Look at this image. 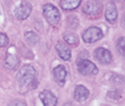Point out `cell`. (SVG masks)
Here are the masks:
<instances>
[{
	"label": "cell",
	"mask_w": 125,
	"mask_h": 106,
	"mask_svg": "<svg viewBox=\"0 0 125 106\" xmlns=\"http://www.w3.org/2000/svg\"><path fill=\"white\" fill-rule=\"evenodd\" d=\"M56 52H57L58 56L64 60H69L70 57H72V52H70V48L62 42H58L56 45Z\"/></svg>",
	"instance_id": "cell-9"
},
{
	"label": "cell",
	"mask_w": 125,
	"mask_h": 106,
	"mask_svg": "<svg viewBox=\"0 0 125 106\" xmlns=\"http://www.w3.org/2000/svg\"><path fill=\"white\" fill-rule=\"evenodd\" d=\"M64 106H73V104L72 103H66V104H64Z\"/></svg>",
	"instance_id": "cell-20"
},
{
	"label": "cell",
	"mask_w": 125,
	"mask_h": 106,
	"mask_svg": "<svg viewBox=\"0 0 125 106\" xmlns=\"http://www.w3.org/2000/svg\"><path fill=\"white\" fill-rule=\"evenodd\" d=\"M95 58L102 64H109L112 63V54L111 52L103 47H99L95 50Z\"/></svg>",
	"instance_id": "cell-7"
},
{
	"label": "cell",
	"mask_w": 125,
	"mask_h": 106,
	"mask_svg": "<svg viewBox=\"0 0 125 106\" xmlns=\"http://www.w3.org/2000/svg\"><path fill=\"white\" fill-rule=\"evenodd\" d=\"M102 38H103V31L98 27H91L84 31L83 34V40L85 42H88V44L98 42Z\"/></svg>",
	"instance_id": "cell-4"
},
{
	"label": "cell",
	"mask_w": 125,
	"mask_h": 106,
	"mask_svg": "<svg viewBox=\"0 0 125 106\" xmlns=\"http://www.w3.org/2000/svg\"><path fill=\"white\" fill-rule=\"evenodd\" d=\"M77 68L78 72L81 73L82 75L85 76H91V75H96L98 69L95 66L94 63L87 59H79L77 62Z\"/></svg>",
	"instance_id": "cell-3"
},
{
	"label": "cell",
	"mask_w": 125,
	"mask_h": 106,
	"mask_svg": "<svg viewBox=\"0 0 125 106\" xmlns=\"http://www.w3.org/2000/svg\"><path fill=\"white\" fill-rule=\"evenodd\" d=\"M35 77H36L35 68L32 66H30V65H25L19 70L18 75H17V80H18V84L21 87L32 88V87H36V85H34V83L36 82Z\"/></svg>",
	"instance_id": "cell-1"
},
{
	"label": "cell",
	"mask_w": 125,
	"mask_h": 106,
	"mask_svg": "<svg viewBox=\"0 0 125 106\" xmlns=\"http://www.w3.org/2000/svg\"><path fill=\"white\" fill-rule=\"evenodd\" d=\"M9 44V39H8L7 35L0 32V47H6Z\"/></svg>",
	"instance_id": "cell-18"
},
{
	"label": "cell",
	"mask_w": 125,
	"mask_h": 106,
	"mask_svg": "<svg viewBox=\"0 0 125 106\" xmlns=\"http://www.w3.org/2000/svg\"><path fill=\"white\" fill-rule=\"evenodd\" d=\"M82 0H60V8L64 10H74L81 5Z\"/></svg>",
	"instance_id": "cell-14"
},
{
	"label": "cell",
	"mask_w": 125,
	"mask_h": 106,
	"mask_svg": "<svg viewBox=\"0 0 125 106\" xmlns=\"http://www.w3.org/2000/svg\"><path fill=\"white\" fill-rule=\"evenodd\" d=\"M124 42H125V39L124 37H121L118 39V42H117V49H118V53L121 55L124 56Z\"/></svg>",
	"instance_id": "cell-17"
},
{
	"label": "cell",
	"mask_w": 125,
	"mask_h": 106,
	"mask_svg": "<svg viewBox=\"0 0 125 106\" xmlns=\"http://www.w3.org/2000/svg\"><path fill=\"white\" fill-rule=\"evenodd\" d=\"M42 13H44L45 18H46V20L48 21L49 25H52V26L58 25V22L60 20V13H59V10L54 5H52V3L44 5V7H42Z\"/></svg>",
	"instance_id": "cell-2"
},
{
	"label": "cell",
	"mask_w": 125,
	"mask_h": 106,
	"mask_svg": "<svg viewBox=\"0 0 125 106\" xmlns=\"http://www.w3.org/2000/svg\"><path fill=\"white\" fill-rule=\"evenodd\" d=\"M39 97L42 99L44 106H56L57 104V98L54 95V93H52L50 91H42L39 94Z\"/></svg>",
	"instance_id": "cell-8"
},
{
	"label": "cell",
	"mask_w": 125,
	"mask_h": 106,
	"mask_svg": "<svg viewBox=\"0 0 125 106\" xmlns=\"http://www.w3.org/2000/svg\"><path fill=\"white\" fill-rule=\"evenodd\" d=\"M52 74H54V78L57 82L58 85L62 86L65 84V78H66V75H67V72H66V68L62 65L56 66L54 68V70H52Z\"/></svg>",
	"instance_id": "cell-10"
},
{
	"label": "cell",
	"mask_w": 125,
	"mask_h": 106,
	"mask_svg": "<svg viewBox=\"0 0 125 106\" xmlns=\"http://www.w3.org/2000/svg\"><path fill=\"white\" fill-rule=\"evenodd\" d=\"M31 13V5L29 2H21L15 11L16 17L19 20H25L29 17V15Z\"/></svg>",
	"instance_id": "cell-6"
},
{
	"label": "cell",
	"mask_w": 125,
	"mask_h": 106,
	"mask_svg": "<svg viewBox=\"0 0 125 106\" xmlns=\"http://www.w3.org/2000/svg\"><path fill=\"white\" fill-rule=\"evenodd\" d=\"M64 39H65V42L69 45H77L78 42H79V38H78V36L75 34L65 35V36H64Z\"/></svg>",
	"instance_id": "cell-16"
},
{
	"label": "cell",
	"mask_w": 125,
	"mask_h": 106,
	"mask_svg": "<svg viewBox=\"0 0 125 106\" xmlns=\"http://www.w3.org/2000/svg\"><path fill=\"white\" fill-rule=\"evenodd\" d=\"M89 95L88 89L83 85H77L75 87V91H74V97H75L76 101L78 102H84Z\"/></svg>",
	"instance_id": "cell-12"
},
{
	"label": "cell",
	"mask_w": 125,
	"mask_h": 106,
	"mask_svg": "<svg viewBox=\"0 0 125 106\" xmlns=\"http://www.w3.org/2000/svg\"><path fill=\"white\" fill-rule=\"evenodd\" d=\"M25 38H26L27 42L30 45H36L39 42V36L34 31H27L25 34Z\"/></svg>",
	"instance_id": "cell-15"
},
{
	"label": "cell",
	"mask_w": 125,
	"mask_h": 106,
	"mask_svg": "<svg viewBox=\"0 0 125 106\" xmlns=\"http://www.w3.org/2000/svg\"><path fill=\"white\" fill-rule=\"evenodd\" d=\"M9 106H27L26 103L22 101H13L12 103H10Z\"/></svg>",
	"instance_id": "cell-19"
},
{
	"label": "cell",
	"mask_w": 125,
	"mask_h": 106,
	"mask_svg": "<svg viewBox=\"0 0 125 106\" xmlns=\"http://www.w3.org/2000/svg\"><path fill=\"white\" fill-rule=\"evenodd\" d=\"M6 67L8 68V69H11V70H15L17 69V67L19 66V59L18 57L16 56V55H13L12 53H7V55H6Z\"/></svg>",
	"instance_id": "cell-13"
},
{
	"label": "cell",
	"mask_w": 125,
	"mask_h": 106,
	"mask_svg": "<svg viewBox=\"0 0 125 106\" xmlns=\"http://www.w3.org/2000/svg\"><path fill=\"white\" fill-rule=\"evenodd\" d=\"M83 11L84 13L88 15L89 17H96L102 11V5L97 0H92V1H88L84 5Z\"/></svg>",
	"instance_id": "cell-5"
},
{
	"label": "cell",
	"mask_w": 125,
	"mask_h": 106,
	"mask_svg": "<svg viewBox=\"0 0 125 106\" xmlns=\"http://www.w3.org/2000/svg\"><path fill=\"white\" fill-rule=\"evenodd\" d=\"M105 18L108 22L114 23L117 19V10L116 7L113 2H108L106 6V10H105Z\"/></svg>",
	"instance_id": "cell-11"
}]
</instances>
